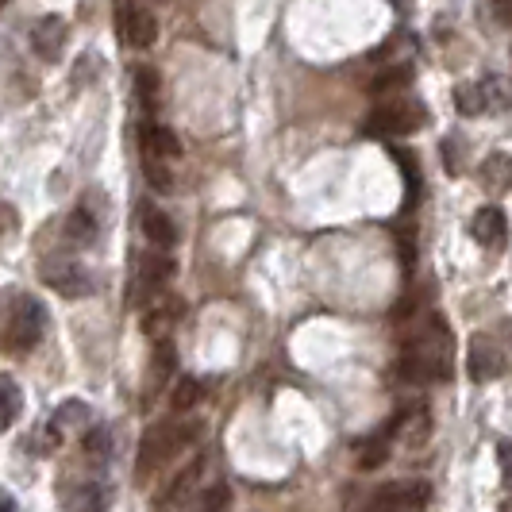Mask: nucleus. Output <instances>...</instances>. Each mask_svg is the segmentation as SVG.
I'll use <instances>...</instances> for the list:
<instances>
[{
    "instance_id": "39448f33",
    "label": "nucleus",
    "mask_w": 512,
    "mask_h": 512,
    "mask_svg": "<svg viewBox=\"0 0 512 512\" xmlns=\"http://www.w3.org/2000/svg\"><path fill=\"white\" fill-rule=\"evenodd\" d=\"M466 374H470V382L478 385H489L497 382V378H505L509 374V351L486 332H474L470 335V343H466Z\"/></svg>"
},
{
    "instance_id": "a211bd4d",
    "label": "nucleus",
    "mask_w": 512,
    "mask_h": 512,
    "mask_svg": "<svg viewBox=\"0 0 512 512\" xmlns=\"http://www.w3.org/2000/svg\"><path fill=\"white\" fill-rule=\"evenodd\" d=\"M174 324H178V305H154L143 320V332L151 339H170Z\"/></svg>"
},
{
    "instance_id": "b1692460",
    "label": "nucleus",
    "mask_w": 512,
    "mask_h": 512,
    "mask_svg": "<svg viewBox=\"0 0 512 512\" xmlns=\"http://www.w3.org/2000/svg\"><path fill=\"white\" fill-rule=\"evenodd\" d=\"M455 104H459L462 116H478V112H489L482 85H459V89H455Z\"/></svg>"
},
{
    "instance_id": "a878e982",
    "label": "nucleus",
    "mask_w": 512,
    "mask_h": 512,
    "mask_svg": "<svg viewBox=\"0 0 512 512\" xmlns=\"http://www.w3.org/2000/svg\"><path fill=\"white\" fill-rule=\"evenodd\" d=\"M497 459H501V474H505V486L512 489V443H509V439H497Z\"/></svg>"
},
{
    "instance_id": "2eb2a0df",
    "label": "nucleus",
    "mask_w": 512,
    "mask_h": 512,
    "mask_svg": "<svg viewBox=\"0 0 512 512\" xmlns=\"http://www.w3.org/2000/svg\"><path fill=\"white\" fill-rule=\"evenodd\" d=\"M478 181H482V189L486 193H509L512 189V154L505 151H497V154H489L486 162H482V170H478Z\"/></svg>"
},
{
    "instance_id": "c85d7f7f",
    "label": "nucleus",
    "mask_w": 512,
    "mask_h": 512,
    "mask_svg": "<svg viewBox=\"0 0 512 512\" xmlns=\"http://www.w3.org/2000/svg\"><path fill=\"white\" fill-rule=\"evenodd\" d=\"M501 335L509 339V347H512V320H505V324H501Z\"/></svg>"
},
{
    "instance_id": "f3484780",
    "label": "nucleus",
    "mask_w": 512,
    "mask_h": 512,
    "mask_svg": "<svg viewBox=\"0 0 512 512\" xmlns=\"http://www.w3.org/2000/svg\"><path fill=\"white\" fill-rule=\"evenodd\" d=\"M66 239L77 243V247L93 243V239H97V216H93L89 208H74L70 220H66Z\"/></svg>"
},
{
    "instance_id": "f03ea898",
    "label": "nucleus",
    "mask_w": 512,
    "mask_h": 512,
    "mask_svg": "<svg viewBox=\"0 0 512 512\" xmlns=\"http://www.w3.org/2000/svg\"><path fill=\"white\" fill-rule=\"evenodd\" d=\"M201 436V424L197 420H162V424H154L143 432V443H139V459H135V482L139 486H147L154 474L166 466V462L181 455L193 439Z\"/></svg>"
},
{
    "instance_id": "423d86ee",
    "label": "nucleus",
    "mask_w": 512,
    "mask_h": 512,
    "mask_svg": "<svg viewBox=\"0 0 512 512\" xmlns=\"http://www.w3.org/2000/svg\"><path fill=\"white\" fill-rule=\"evenodd\" d=\"M432 505V486L420 478H405V482H385L374 493V512H424Z\"/></svg>"
},
{
    "instance_id": "cd10ccee",
    "label": "nucleus",
    "mask_w": 512,
    "mask_h": 512,
    "mask_svg": "<svg viewBox=\"0 0 512 512\" xmlns=\"http://www.w3.org/2000/svg\"><path fill=\"white\" fill-rule=\"evenodd\" d=\"M497 4V16L505 20V24H512V0H493Z\"/></svg>"
},
{
    "instance_id": "1a4fd4ad",
    "label": "nucleus",
    "mask_w": 512,
    "mask_h": 512,
    "mask_svg": "<svg viewBox=\"0 0 512 512\" xmlns=\"http://www.w3.org/2000/svg\"><path fill=\"white\" fill-rule=\"evenodd\" d=\"M174 278V262H170V255L166 251H158L154 247L151 255L139 262V274H135V293H131V301L139 305V301H147V297H158L162 289H166V282Z\"/></svg>"
},
{
    "instance_id": "9b49d317",
    "label": "nucleus",
    "mask_w": 512,
    "mask_h": 512,
    "mask_svg": "<svg viewBox=\"0 0 512 512\" xmlns=\"http://www.w3.org/2000/svg\"><path fill=\"white\" fill-rule=\"evenodd\" d=\"M108 486L97 478H81L74 486L62 489V509L66 512H108Z\"/></svg>"
},
{
    "instance_id": "c756f323",
    "label": "nucleus",
    "mask_w": 512,
    "mask_h": 512,
    "mask_svg": "<svg viewBox=\"0 0 512 512\" xmlns=\"http://www.w3.org/2000/svg\"><path fill=\"white\" fill-rule=\"evenodd\" d=\"M0 505H4V512H16V501H12V497H4Z\"/></svg>"
},
{
    "instance_id": "5701e85b",
    "label": "nucleus",
    "mask_w": 512,
    "mask_h": 512,
    "mask_svg": "<svg viewBox=\"0 0 512 512\" xmlns=\"http://www.w3.org/2000/svg\"><path fill=\"white\" fill-rule=\"evenodd\" d=\"M482 93H486V108L501 112L512 104V81L509 77H489V81H482Z\"/></svg>"
},
{
    "instance_id": "0eeeda50",
    "label": "nucleus",
    "mask_w": 512,
    "mask_h": 512,
    "mask_svg": "<svg viewBox=\"0 0 512 512\" xmlns=\"http://www.w3.org/2000/svg\"><path fill=\"white\" fill-rule=\"evenodd\" d=\"M39 278L51 285L54 293H62V297H89L93 293V278H89V270L74 262V258H47L43 266H39Z\"/></svg>"
},
{
    "instance_id": "dca6fc26",
    "label": "nucleus",
    "mask_w": 512,
    "mask_h": 512,
    "mask_svg": "<svg viewBox=\"0 0 512 512\" xmlns=\"http://www.w3.org/2000/svg\"><path fill=\"white\" fill-rule=\"evenodd\" d=\"M201 470H205V459H193V466H189V470H181L178 478H174L170 486L158 493V501H154V512H166L170 505H174V501H181V497L193 489V482H197V474H201Z\"/></svg>"
},
{
    "instance_id": "412c9836",
    "label": "nucleus",
    "mask_w": 512,
    "mask_h": 512,
    "mask_svg": "<svg viewBox=\"0 0 512 512\" xmlns=\"http://www.w3.org/2000/svg\"><path fill=\"white\" fill-rule=\"evenodd\" d=\"M0 393H4V432L20 420V409H24V397L16 389V378L12 374H0Z\"/></svg>"
},
{
    "instance_id": "7ed1b4c3",
    "label": "nucleus",
    "mask_w": 512,
    "mask_h": 512,
    "mask_svg": "<svg viewBox=\"0 0 512 512\" xmlns=\"http://www.w3.org/2000/svg\"><path fill=\"white\" fill-rule=\"evenodd\" d=\"M47 335V308L31 293H12L8 301V320H4V351L12 359H20L27 351H35Z\"/></svg>"
},
{
    "instance_id": "f8f14e48",
    "label": "nucleus",
    "mask_w": 512,
    "mask_h": 512,
    "mask_svg": "<svg viewBox=\"0 0 512 512\" xmlns=\"http://www.w3.org/2000/svg\"><path fill=\"white\" fill-rule=\"evenodd\" d=\"M139 228H143V235L151 239V247H158V251H170V247L178 243V228H174V220H170L162 208H154L151 201H143V205H139Z\"/></svg>"
},
{
    "instance_id": "6e6552de",
    "label": "nucleus",
    "mask_w": 512,
    "mask_h": 512,
    "mask_svg": "<svg viewBox=\"0 0 512 512\" xmlns=\"http://www.w3.org/2000/svg\"><path fill=\"white\" fill-rule=\"evenodd\" d=\"M116 27H120V39L135 47V51H147L158 39V20L154 12H147L139 0H120L116 4Z\"/></svg>"
},
{
    "instance_id": "6ab92c4d",
    "label": "nucleus",
    "mask_w": 512,
    "mask_h": 512,
    "mask_svg": "<svg viewBox=\"0 0 512 512\" xmlns=\"http://www.w3.org/2000/svg\"><path fill=\"white\" fill-rule=\"evenodd\" d=\"M409 81H412V70H405V66H393V70H385V74H378L374 81H370V97H389V93H401Z\"/></svg>"
},
{
    "instance_id": "20e7f679",
    "label": "nucleus",
    "mask_w": 512,
    "mask_h": 512,
    "mask_svg": "<svg viewBox=\"0 0 512 512\" xmlns=\"http://www.w3.org/2000/svg\"><path fill=\"white\" fill-rule=\"evenodd\" d=\"M424 120H428V112L416 101H409V97H401V101L378 104V108L366 116V128L362 131L374 135V139H393V135H412Z\"/></svg>"
},
{
    "instance_id": "9d476101",
    "label": "nucleus",
    "mask_w": 512,
    "mask_h": 512,
    "mask_svg": "<svg viewBox=\"0 0 512 512\" xmlns=\"http://www.w3.org/2000/svg\"><path fill=\"white\" fill-rule=\"evenodd\" d=\"M470 235H474L486 251H501V247L509 243V216H505V208H497V205L478 208L474 220H470Z\"/></svg>"
},
{
    "instance_id": "f257e3e1",
    "label": "nucleus",
    "mask_w": 512,
    "mask_h": 512,
    "mask_svg": "<svg viewBox=\"0 0 512 512\" xmlns=\"http://www.w3.org/2000/svg\"><path fill=\"white\" fill-rule=\"evenodd\" d=\"M393 374L401 382H451L455 378V335L439 312L424 316L405 335Z\"/></svg>"
},
{
    "instance_id": "4be33fe9",
    "label": "nucleus",
    "mask_w": 512,
    "mask_h": 512,
    "mask_svg": "<svg viewBox=\"0 0 512 512\" xmlns=\"http://www.w3.org/2000/svg\"><path fill=\"white\" fill-rule=\"evenodd\" d=\"M201 401V382L197 378H178V385H174V397H170V409L174 412H193V405Z\"/></svg>"
},
{
    "instance_id": "aec40b11",
    "label": "nucleus",
    "mask_w": 512,
    "mask_h": 512,
    "mask_svg": "<svg viewBox=\"0 0 512 512\" xmlns=\"http://www.w3.org/2000/svg\"><path fill=\"white\" fill-rule=\"evenodd\" d=\"M158 89H162L158 74H154L151 66H139V70H135V93H139V104H143L147 112L158 108Z\"/></svg>"
},
{
    "instance_id": "ddd939ff",
    "label": "nucleus",
    "mask_w": 512,
    "mask_h": 512,
    "mask_svg": "<svg viewBox=\"0 0 512 512\" xmlns=\"http://www.w3.org/2000/svg\"><path fill=\"white\" fill-rule=\"evenodd\" d=\"M31 43H35V51L43 54L47 62H58L62 47H66V24H62V16H43L35 24V31H31Z\"/></svg>"
},
{
    "instance_id": "393cba45",
    "label": "nucleus",
    "mask_w": 512,
    "mask_h": 512,
    "mask_svg": "<svg viewBox=\"0 0 512 512\" xmlns=\"http://www.w3.org/2000/svg\"><path fill=\"white\" fill-rule=\"evenodd\" d=\"M112 455V443H108V432L104 428H93V432H85V459L93 462V466H104Z\"/></svg>"
},
{
    "instance_id": "4468645a",
    "label": "nucleus",
    "mask_w": 512,
    "mask_h": 512,
    "mask_svg": "<svg viewBox=\"0 0 512 512\" xmlns=\"http://www.w3.org/2000/svg\"><path fill=\"white\" fill-rule=\"evenodd\" d=\"M139 151L158 154V158L174 162V158L181 154V143L170 128H162V124H143V128H139Z\"/></svg>"
},
{
    "instance_id": "bb28decb",
    "label": "nucleus",
    "mask_w": 512,
    "mask_h": 512,
    "mask_svg": "<svg viewBox=\"0 0 512 512\" xmlns=\"http://www.w3.org/2000/svg\"><path fill=\"white\" fill-rule=\"evenodd\" d=\"M224 501H228V489H208V493H205V509L208 512H220V509H224Z\"/></svg>"
}]
</instances>
